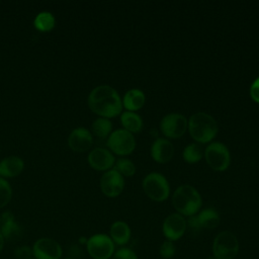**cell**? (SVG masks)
<instances>
[{"mask_svg": "<svg viewBox=\"0 0 259 259\" xmlns=\"http://www.w3.org/2000/svg\"><path fill=\"white\" fill-rule=\"evenodd\" d=\"M88 106L101 117L110 118L121 112L122 101L115 89L108 85H100L90 92Z\"/></svg>", "mask_w": 259, "mask_h": 259, "instance_id": "cell-1", "label": "cell"}, {"mask_svg": "<svg viewBox=\"0 0 259 259\" xmlns=\"http://www.w3.org/2000/svg\"><path fill=\"white\" fill-rule=\"evenodd\" d=\"M187 128L194 141L200 144L210 142L218 133L215 119L205 112L192 114L187 121Z\"/></svg>", "mask_w": 259, "mask_h": 259, "instance_id": "cell-2", "label": "cell"}, {"mask_svg": "<svg viewBox=\"0 0 259 259\" xmlns=\"http://www.w3.org/2000/svg\"><path fill=\"white\" fill-rule=\"evenodd\" d=\"M172 203L179 214L194 215L201 206L199 192L191 185H180L173 193Z\"/></svg>", "mask_w": 259, "mask_h": 259, "instance_id": "cell-3", "label": "cell"}, {"mask_svg": "<svg viewBox=\"0 0 259 259\" xmlns=\"http://www.w3.org/2000/svg\"><path fill=\"white\" fill-rule=\"evenodd\" d=\"M238 252L239 241L233 233L223 231L217 235L212 244V253L215 259H233Z\"/></svg>", "mask_w": 259, "mask_h": 259, "instance_id": "cell-4", "label": "cell"}, {"mask_svg": "<svg viewBox=\"0 0 259 259\" xmlns=\"http://www.w3.org/2000/svg\"><path fill=\"white\" fill-rule=\"evenodd\" d=\"M142 185L147 196L154 201L160 202L165 200L170 192L169 183L166 178L156 172L148 174L144 178Z\"/></svg>", "mask_w": 259, "mask_h": 259, "instance_id": "cell-5", "label": "cell"}, {"mask_svg": "<svg viewBox=\"0 0 259 259\" xmlns=\"http://www.w3.org/2000/svg\"><path fill=\"white\" fill-rule=\"evenodd\" d=\"M86 250L93 259H109L114 254V243L105 234H95L87 239Z\"/></svg>", "mask_w": 259, "mask_h": 259, "instance_id": "cell-6", "label": "cell"}, {"mask_svg": "<svg viewBox=\"0 0 259 259\" xmlns=\"http://www.w3.org/2000/svg\"><path fill=\"white\" fill-rule=\"evenodd\" d=\"M206 163L214 171H225L231 163V155L228 148L219 142L209 144L203 153Z\"/></svg>", "mask_w": 259, "mask_h": 259, "instance_id": "cell-7", "label": "cell"}, {"mask_svg": "<svg viewBox=\"0 0 259 259\" xmlns=\"http://www.w3.org/2000/svg\"><path fill=\"white\" fill-rule=\"evenodd\" d=\"M108 148L116 155H130L136 148V140L132 133L124 128L112 132L107 140Z\"/></svg>", "mask_w": 259, "mask_h": 259, "instance_id": "cell-8", "label": "cell"}, {"mask_svg": "<svg viewBox=\"0 0 259 259\" xmlns=\"http://www.w3.org/2000/svg\"><path fill=\"white\" fill-rule=\"evenodd\" d=\"M32 254L35 259H61L63 248L53 238H39L32 245Z\"/></svg>", "mask_w": 259, "mask_h": 259, "instance_id": "cell-9", "label": "cell"}, {"mask_svg": "<svg viewBox=\"0 0 259 259\" xmlns=\"http://www.w3.org/2000/svg\"><path fill=\"white\" fill-rule=\"evenodd\" d=\"M160 128L165 137L178 139L187 130V119L180 113H169L162 118Z\"/></svg>", "mask_w": 259, "mask_h": 259, "instance_id": "cell-10", "label": "cell"}, {"mask_svg": "<svg viewBox=\"0 0 259 259\" xmlns=\"http://www.w3.org/2000/svg\"><path fill=\"white\" fill-rule=\"evenodd\" d=\"M124 187L123 177L114 169L107 170L100 178V189L108 197L118 196Z\"/></svg>", "mask_w": 259, "mask_h": 259, "instance_id": "cell-11", "label": "cell"}, {"mask_svg": "<svg viewBox=\"0 0 259 259\" xmlns=\"http://www.w3.org/2000/svg\"><path fill=\"white\" fill-rule=\"evenodd\" d=\"M163 234L169 241L180 239L186 231V221L179 213L168 215L163 223Z\"/></svg>", "mask_w": 259, "mask_h": 259, "instance_id": "cell-12", "label": "cell"}, {"mask_svg": "<svg viewBox=\"0 0 259 259\" xmlns=\"http://www.w3.org/2000/svg\"><path fill=\"white\" fill-rule=\"evenodd\" d=\"M93 144L92 134L86 127L74 128L68 138V145L71 150L77 153L88 151Z\"/></svg>", "mask_w": 259, "mask_h": 259, "instance_id": "cell-13", "label": "cell"}, {"mask_svg": "<svg viewBox=\"0 0 259 259\" xmlns=\"http://www.w3.org/2000/svg\"><path fill=\"white\" fill-rule=\"evenodd\" d=\"M0 232L5 241L15 242L21 239L23 235L22 227L15 221V218L11 211H4L1 214Z\"/></svg>", "mask_w": 259, "mask_h": 259, "instance_id": "cell-14", "label": "cell"}, {"mask_svg": "<svg viewBox=\"0 0 259 259\" xmlns=\"http://www.w3.org/2000/svg\"><path fill=\"white\" fill-rule=\"evenodd\" d=\"M89 165L97 171L110 169L114 164V157L110 151L104 148H95L88 155Z\"/></svg>", "mask_w": 259, "mask_h": 259, "instance_id": "cell-15", "label": "cell"}, {"mask_svg": "<svg viewBox=\"0 0 259 259\" xmlns=\"http://www.w3.org/2000/svg\"><path fill=\"white\" fill-rule=\"evenodd\" d=\"M174 155V147L170 141L164 138H158L151 147L152 158L161 164L169 162Z\"/></svg>", "mask_w": 259, "mask_h": 259, "instance_id": "cell-16", "label": "cell"}, {"mask_svg": "<svg viewBox=\"0 0 259 259\" xmlns=\"http://www.w3.org/2000/svg\"><path fill=\"white\" fill-rule=\"evenodd\" d=\"M24 168V162L16 156H9L0 162V176L12 178L19 175Z\"/></svg>", "mask_w": 259, "mask_h": 259, "instance_id": "cell-17", "label": "cell"}, {"mask_svg": "<svg viewBox=\"0 0 259 259\" xmlns=\"http://www.w3.org/2000/svg\"><path fill=\"white\" fill-rule=\"evenodd\" d=\"M109 234H110L109 237L112 240V242L114 244H117L120 246L125 245L131 238L130 227L127 226L126 223L121 222V221L114 222L111 225Z\"/></svg>", "mask_w": 259, "mask_h": 259, "instance_id": "cell-18", "label": "cell"}, {"mask_svg": "<svg viewBox=\"0 0 259 259\" xmlns=\"http://www.w3.org/2000/svg\"><path fill=\"white\" fill-rule=\"evenodd\" d=\"M145 99V94L142 90L137 88L130 89L123 96L122 106H124L128 111L135 112L143 107Z\"/></svg>", "mask_w": 259, "mask_h": 259, "instance_id": "cell-19", "label": "cell"}, {"mask_svg": "<svg viewBox=\"0 0 259 259\" xmlns=\"http://www.w3.org/2000/svg\"><path fill=\"white\" fill-rule=\"evenodd\" d=\"M121 124L123 125L124 130L130 133H139L143 127V119L142 117L133 111H125L121 113L120 116Z\"/></svg>", "mask_w": 259, "mask_h": 259, "instance_id": "cell-20", "label": "cell"}, {"mask_svg": "<svg viewBox=\"0 0 259 259\" xmlns=\"http://www.w3.org/2000/svg\"><path fill=\"white\" fill-rule=\"evenodd\" d=\"M196 217L202 229H213L220 224V215L213 208H205Z\"/></svg>", "mask_w": 259, "mask_h": 259, "instance_id": "cell-21", "label": "cell"}, {"mask_svg": "<svg viewBox=\"0 0 259 259\" xmlns=\"http://www.w3.org/2000/svg\"><path fill=\"white\" fill-rule=\"evenodd\" d=\"M55 24H56V19L54 15L48 11H42L38 13L33 20L34 27L37 30L42 32H48L52 30L55 27Z\"/></svg>", "mask_w": 259, "mask_h": 259, "instance_id": "cell-22", "label": "cell"}, {"mask_svg": "<svg viewBox=\"0 0 259 259\" xmlns=\"http://www.w3.org/2000/svg\"><path fill=\"white\" fill-rule=\"evenodd\" d=\"M91 130L96 137L104 139L111 134L112 123L108 118L99 117L93 121L91 125Z\"/></svg>", "mask_w": 259, "mask_h": 259, "instance_id": "cell-23", "label": "cell"}, {"mask_svg": "<svg viewBox=\"0 0 259 259\" xmlns=\"http://www.w3.org/2000/svg\"><path fill=\"white\" fill-rule=\"evenodd\" d=\"M202 156H203L202 148L199 144H196V143L187 145L183 151V159L187 163H191V164L196 163L199 160H201Z\"/></svg>", "mask_w": 259, "mask_h": 259, "instance_id": "cell-24", "label": "cell"}, {"mask_svg": "<svg viewBox=\"0 0 259 259\" xmlns=\"http://www.w3.org/2000/svg\"><path fill=\"white\" fill-rule=\"evenodd\" d=\"M114 170H116L121 176H133L136 172V167L134 163L128 159H118L115 163Z\"/></svg>", "mask_w": 259, "mask_h": 259, "instance_id": "cell-25", "label": "cell"}, {"mask_svg": "<svg viewBox=\"0 0 259 259\" xmlns=\"http://www.w3.org/2000/svg\"><path fill=\"white\" fill-rule=\"evenodd\" d=\"M12 197V189L7 180L0 177V208L6 206Z\"/></svg>", "mask_w": 259, "mask_h": 259, "instance_id": "cell-26", "label": "cell"}, {"mask_svg": "<svg viewBox=\"0 0 259 259\" xmlns=\"http://www.w3.org/2000/svg\"><path fill=\"white\" fill-rule=\"evenodd\" d=\"M14 257L16 259H29L33 257L32 248L27 245H22L14 250Z\"/></svg>", "mask_w": 259, "mask_h": 259, "instance_id": "cell-27", "label": "cell"}, {"mask_svg": "<svg viewBox=\"0 0 259 259\" xmlns=\"http://www.w3.org/2000/svg\"><path fill=\"white\" fill-rule=\"evenodd\" d=\"M175 253V246L172 243V241H165L162 243L160 247V254L163 258H171Z\"/></svg>", "mask_w": 259, "mask_h": 259, "instance_id": "cell-28", "label": "cell"}, {"mask_svg": "<svg viewBox=\"0 0 259 259\" xmlns=\"http://www.w3.org/2000/svg\"><path fill=\"white\" fill-rule=\"evenodd\" d=\"M111 259H138V257L133 250L124 247L114 252Z\"/></svg>", "mask_w": 259, "mask_h": 259, "instance_id": "cell-29", "label": "cell"}, {"mask_svg": "<svg viewBox=\"0 0 259 259\" xmlns=\"http://www.w3.org/2000/svg\"><path fill=\"white\" fill-rule=\"evenodd\" d=\"M188 229L189 232L191 233H198L199 231H201V227L199 225V222L197 220L196 215H191L188 221H186V230Z\"/></svg>", "mask_w": 259, "mask_h": 259, "instance_id": "cell-30", "label": "cell"}, {"mask_svg": "<svg viewBox=\"0 0 259 259\" xmlns=\"http://www.w3.org/2000/svg\"><path fill=\"white\" fill-rule=\"evenodd\" d=\"M250 95L254 101L259 103V77L252 83L250 87Z\"/></svg>", "mask_w": 259, "mask_h": 259, "instance_id": "cell-31", "label": "cell"}, {"mask_svg": "<svg viewBox=\"0 0 259 259\" xmlns=\"http://www.w3.org/2000/svg\"><path fill=\"white\" fill-rule=\"evenodd\" d=\"M5 239H4V237L2 236V234H1V232H0V253L2 252V250H3V248H4V245H5Z\"/></svg>", "mask_w": 259, "mask_h": 259, "instance_id": "cell-32", "label": "cell"}, {"mask_svg": "<svg viewBox=\"0 0 259 259\" xmlns=\"http://www.w3.org/2000/svg\"><path fill=\"white\" fill-rule=\"evenodd\" d=\"M61 259H74V258H72V257H65V258H61Z\"/></svg>", "mask_w": 259, "mask_h": 259, "instance_id": "cell-33", "label": "cell"}, {"mask_svg": "<svg viewBox=\"0 0 259 259\" xmlns=\"http://www.w3.org/2000/svg\"><path fill=\"white\" fill-rule=\"evenodd\" d=\"M0 226H1V215H0Z\"/></svg>", "mask_w": 259, "mask_h": 259, "instance_id": "cell-34", "label": "cell"}, {"mask_svg": "<svg viewBox=\"0 0 259 259\" xmlns=\"http://www.w3.org/2000/svg\"><path fill=\"white\" fill-rule=\"evenodd\" d=\"M29 259H35V258H34V257H31V258H29Z\"/></svg>", "mask_w": 259, "mask_h": 259, "instance_id": "cell-35", "label": "cell"}, {"mask_svg": "<svg viewBox=\"0 0 259 259\" xmlns=\"http://www.w3.org/2000/svg\"><path fill=\"white\" fill-rule=\"evenodd\" d=\"M211 259H215V258H211Z\"/></svg>", "mask_w": 259, "mask_h": 259, "instance_id": "cell-36", "label": "cell"}]
</instances>
